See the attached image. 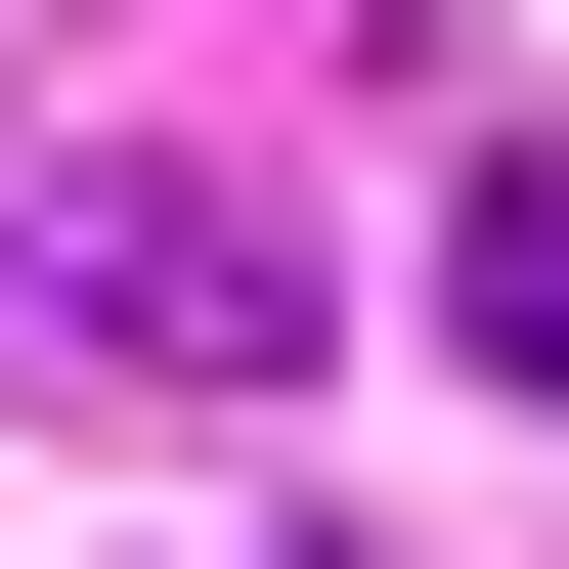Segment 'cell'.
Here are the masks:
<instances>
[{"mask_svg":"<svg viewBox=\"0 0 569 569\" xmlns=\"http://www.w3.org/2000/svg\"><path fill=\"white\" fill-rule=\"evenodd\" d=\"M0 307L132 351V395H263V351H307V263H263L219 176H0Z\"/></svg>","mask_w":569,"mask_h":569,"instance_id":"6da1fadb","label":"cell"},{"mask_svg":"<svg viewBox=\"0 0 569 569\" xmlns=\"http://www.w3.org/2000/svg\"><path fill=\"white\" fill-rule=\"evenodd\" d=\"M438 351H482V395H569V132H482V176H438Z\"/></svg>","mask_w":569,"mask_h":569,"instance_id":"7a4b0ae2","label":"cell"}]
</instances>
